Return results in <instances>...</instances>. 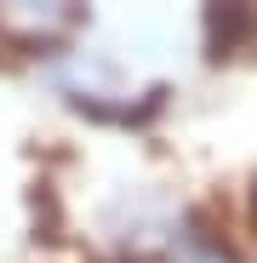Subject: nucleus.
Masks as SVG:
<instances>
[{
	"mask_svg": "<svg viewBox=\"0 0 257 263\" xmlns=\"http://www.w3.org/2000/svg\"><path fill=\"white\" fill-rule=\"evenodd\" d=\"M257 34V12L246 0H206V58H234L240 46H251Z\"/></svg>",
	"mask_w": 257,
	"mask_h": 263,
	"instance_id": "1",
	"label": "nucleus"
}]
</instances>
